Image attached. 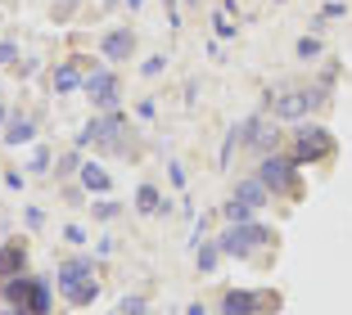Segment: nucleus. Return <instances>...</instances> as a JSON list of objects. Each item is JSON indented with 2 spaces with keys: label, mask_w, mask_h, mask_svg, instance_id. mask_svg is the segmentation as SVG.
<instances>
[{
  "label": "nucleus",
  "mask_w": 352,
  "mask_h": 315,
  "mask_svg": "<svg viewBox=\"0 0 352 315\" xmlns=\"http://www.w3.org/2000/svg\"><path fill=\"white\" fill-rule=\"evenodd\" d=\"M258 176L271 194H285V198H298V158L294 153H262L258 158Z\"/></svg>",
  "instance_id": "nucleus-1"
},
{
  "label": "nucleus",
  "mask_w": 352,
  "mask_h": 315,
  "mask_svg": "<svg viewBox=\"0 0 352 315\" xmlns=\"http://www.w3.org/2000/svg\"><path fill=\"white\" fill-rule=\"evenodd\" d=\"M91 261L86 257H68V261H59V288H63V297L73 306H91L95 297H100V284L91 279Z\"/></svg>",
  "instance_id": "nucleus-2"
},
{
  "label": "nucleus",
  "mask_w": 352,
  "mask_h": 315,
  "mask_svg": "<svg viewBox=\"0 0 352 315\" xmlns=\"http://www.w3.org/2000/svg\"><path fill=\"white\" fill-rule=\"evenodd\" d=\"M271 239H276V234H271L267 225L249 221V225H226V230H221V239H217V248H221V257L244 261V257H253L258 248H267Z\"/></svg>",
  "instance_id": "nucleus-3"
},
{
  "label": "nucleus",
  "mask_w": 352,
  "mask_h": 315,
  "mask_svg": "<svg viewBox=\"0 0 352 315\" xmlns=\"http://www.w3.org/2000/svg\"><path fill=\"white\" fill-rule=\"evenodd\" d=\"M230 131H235L239 149H253L258 158L280 149V117H262V113H253V117H244V122L230 126Z\"/></svg>",
  "instance_id": "nucleus-4"
},
{
  "label": "nucleus",
  "mask_w": 352,
  "mask_h": 315,
  "mask_svg": "<svg viewBox=\"0 0 352 315\" xmlns=\"http://www.w3.org/2000/svg\"><path fill=\"white\" fill-rule=\"evenodd\" d=\"M334 135L325 131V126H316V122H302L298 131H294V158H298V167H316V163H325V158H334Z\"/></svg>",
  "instance_id": "nucleus-5"
},
{
  "label": "nucleus",
  "mask_w": 352,
  "mask_h": 315,
  "mask_svg": "<svg viewBox=\"0 0 352 315\" xmlns=\"http://www.w3.org/2000/svg\"><path fill=\"white\" fill-rule=\"evenodd\" d=\"M325 104V86H311V91H285L276 104H271V117L280 122H302L311 108H321Z\"/></svg>",
  "instance_id": "nucleus-6"
},
{
  "label": "nucleus",
  "mask_w": 352,
  "mask_h": 315,
  "mask_svg": "<svg viewBox=\"0 0 352 315\" xmlns=\"http://www.w3.org/2000/svg\"><path fill=\"white\" fill-rule=\"evenodd\" d=\"M267 306H276V297L253 293V288H226L221 293V315H262Z\"/></svg>",
  "instance_id": "nucleus-7"
},
{
  "label": "nucleus",
  "mask_w": 352,
  "mask_h": 315,
  "mask_svg": "<svg viewBox=\"0 0 352 315\" xmlns=\"http://www.w3.org/2000/svg\"><path fill=\"white\" fill-rule=\"evenodd\" d=\"M82 91L91 95V104H100V108L109 113L118 104V77L109 68H91V72H86V82H82Z\"/></svg>",
  "instance_id": "nucleus-8"
},
{
  "label": "nucleus",
  "mask_w": 352,
  "mask_h": 315,
  "mask_svg": "<svg viewBox=\"0 0 352 315\" xmlns=\"http://www.w3.org/2000/svg\"><path fill=\"white\" fill-rule=\"evenodd\" d=\"M131 50H135V32H131V27L104 32V41H100V54H104V59L122 63V59H131Z\"/></svg>",
  "instance_id": "nucleus-9"
},
{
  "label": "nucleus",
  "mask_w": 352,
  "mask_h": 315,
  "mask_svg": "<svg viewBox=\"0 0 352 315\" xmlns=\"http://www.w3.org/2000/svg\"><path fill=\"white\" fill-rule=\"evenodd\" d=\"M32 284H36V275H10V279H5V284H0V293H5V302H10L14 311H28Z\"/></svg>",
  "instance_id": "nucleus-10"
},
{
  "label": "nucleus",
  "mask_w": 352,
  "mask_h": 315,
  "mask_svg": "<svg viewBox=\"0 0 352 315\" xmlns=\"http://www.w3.org/2000/svg\"><path fill=\"white\" fill-rule=\"evenodd\" d=\"M230 194H235V198H244L249 207H258V212L271 203V189L258 180V176H239V180H235V189H230Z\"/></svg>",
  "instance_id": "nucleus-11"
},
{
  "label": "nucleus",
  "mask_w": 352,
  "mask_h": 315,
  "mask_svg": "<svg viewBox=\"0 0 352 315\" xmlns=\"http://www.w3.org/2000/svg\"><path fill=\"white\" fill-rule=\"evenodd\" d=\"M82 82H86V77H82L77 63H59V68L50 72V95H73Z\"/></svg>",
  "instance_id": "nucleus-12"
},
{
  "label": "nucleus",
  "mask_w": 352,
  "mask_h": 315,
  "mask_svg": "<svg viewBox=\"0 0 352 315\" xmlns=\"http://www.w3.org/2000/svg\"><path fill=\"white\" fill-rule=\"evenodd\" d=\"M217 261H221L217 239H195V266H199V275H212V270H217Z\"/></svg>",
  "instance_id": "nucleus-13"
},
{
  "label": "nucleus",
  "mask_w": 352,
  "mask_h": 315,
  "mask_svg": "<svg viewBox=\"0 0 352 315\" xmlns=\"http://www.w3.org/2000/svg\"><path fill=\"white\" fill-rule=\"evenodd\" d=\"M32 135H36L32 117H19V113H14L10 122H5V131H0V140L5 144H32Z\"/></svg>",
  "instance_id": "nucleus-14"
},
{
  "label": "nucleus",
  "mask_w": 352,
  "mask_h": 315,
  "mask_svg": "<svg viewBox=\"0 0 352 315\" xmlns=\"http://www.w3.org/2000/svg\"><path fill=\"white\" fill-rule=\"evenodd\" d=\"M23 261H28V248H23L19 239L0 248V275H5V279H10V275H19V270H23Z\"/></svg>",
  "instance_id": "nucleus-15"
},
{
  "label": "nucleus",
  "mask_w": 352,
  "mask_h": 315,
  "mask_svg": "<svg viewBox=\"0 0 352 315\" xmlns=\"http://www.w3.org/2000/svg\"><path fill=\"white\" fill-rule=\"evenodd\" d=\"M221 216H226V225H249L253 216H258V207H249L244 198H235V194H230L226 203H221Z\"/></svg>",
  "instance_id": "nucleus-16"
},
{
  "label": "nucleus",
  "mask_w": 352,
  "mask_h": 315,
  "mask_svg": "<svg viewBox=\"0 0 352 315\" xmlns=\"http://www.w3.org/2000/svg\"><path fill=\"white\" fill-rule=\"evenodd\" d=\"M82 185H86V194H109V172H104L100 163H82Z\"/></svg>",
  "instance_id": "nucleus-17"
},
{
  "label": "nucleus",
  "mask_w": 352,
  "mask_h": 315,
  "mask_svg": "<svg viewBox=\"0 0 352 315\" xmlns=\"http://www.w3.org/2000/svg\"><path fill=\"white\" fill-rule=\"evenodd\" d=\"M54 297H50V284H45L41 275H36V284H32V297H28V315H50Z\"/></svg>",
  "instance_id": "nucleus-18"
},
{
  "label": "nucleus",
  "mask_w": 352,
  "mask_h": 315,
  "mask_svg": "<svg viewBox=\"0 0 352 315\" xmlns=\"http://www.w3.org/2000/svg\"><path fill=\"white\" fill-rule=\"evenodd\" d=\"M135 207H140L145 216H154V212H163V207H167V198L158 194V185H140V189H135Z\"/></svg>",
  "instance_id": "nucleus-19"
},
{
  "label": "nucleus",
  "mask_w": 352,
  "mask_h": 315,
  "mask_svg": "<svg viewBox=\"0 0 352 315\" xmlns=\"http://www.w3.org/2000/svg\"><path fill=\"white\" fill-rule=\"evenodd\" d=\"M118 315H149L145 311V297H135V293L122 297V302H118Z\"/></svg>",
  "instance_id": "nucleus-20"
},
{
  "label": "nucleus",
  "mask_w": 352,
  "mask_h": 315,
  "mask_svg": "<svg viewBox=\"0 0 352 315\" xmlns=\"http://www.w3.org/2000/svg\"><path fill=\"white\" fill-rule=\"evenodd\" d=\"M298 59L307 63V59H321V41H316V36H302L298 41Z\"/></svg>",
  "instance_id": "nucleus-21"
},
{
  "label": "nucleus",
  "mask_w": 352,
  "mask_h": 315,
  "mask_svg": "<svg viewBox=\"0 0 352 315\" xmlns=\"http://www.w3.org/2000/svg\"><path fill=\"white\" fill-rule=\"evenodd\" d=\"M54 172H59V176H73V172H82V163H77V153H63Z\"/></svg>",
  "instance_id": "nucleus-22"
},
{
  "label": "nucleus",
  "mask_w": 352,
  "mask_h": 315,
  "mask_svg": "<svg viewBox=\"0 0 352 315\" xmlns=\"http://www.w3.org/2000/svg\"><path fill=\"white\" fill-rule=\"evenodd\" d=\"M91 212H95V216H100V221H113V216H118V212H122V207H118V203H109V198H104V203H95V207H91Z\"/></svg>",
  "instance_id": "nucleus-23"
},
{
  "label": "nucleus",
  "mask_w": 352,
  "mask_h": 315,
  "mask_svg": "<svg viewBox=\"0 0 352 315\" xmlns=\"http://www.w3.org/2000/svg\"><path fill=\"white\" fill-rule=\"evenodd\" d=\"M32 172H50V149H36V158H32Z\"/></svg>",
  "instance_id": "nucleus-24"
},
{
  "label": "nucleus",
  "mask_w": 352,
  "mask_h": 315,
  "mask_svg": "<svg viewBox=\"0 0 352 315\" xmlns=\"http://www.w3.org/2000/svg\"><path fill=\"white\" fill-rule=\"evenodd\" d=\"M63 239H68V244H86V230L82 225H63Z\"/></svg>",
  "instance_id": "nucleus-25"
},
{
  "label": "nucleus",
  "mask_w": 352,
  "mask_h": 315,
  "mask_svg": "<svg viewBox=\"0 0 352 315\" xmlns=\"http://www.w3.org/2000/svg\"><path fill=\"white\" fill-rule=\"evenodd\" d=\"M14 54H19V45H14V41H0V68H5Z\"/></svg>",
  "instance_id": "nucleus-26"
},
{
  "label": "nucleus",
  "mask_w": 352,
  "mask_h": 315,
  "mask_svg": "<svg viewBox=\"0 0 352 315\" xmlns=\"http://www.w3.org/2000/svg\"><path fill=\"white\" fill-rule=\"evenodd\" d=\"M140 72H145V77H158V72H163V54H158V59H149Z\"/></svg>",
  "instance_id": "nucleus-27"
},
{
  "label": "nucleus",
  "mask_w": 352,
  "mask_h": 315,
  "mask_svg": "<svg viewBox=\"0 0 352 315\" xmlns=\"http://www.w3.org/2000/svg\"><path fill=\"white\" fill-rule=\"evenodd\" d=\"M217 36H235V23H230V19H217Z\"/></svg>",
  "instance_id": "nucleus-28"
},
{
  "label": "nucleus",
  "mask_w": 352,
  "mask_h": 315,
  "mask_svg": "<svg viewBox=\"0 0 352 315\" xmlns=\"http://www.w3.org/2000/svg\"><path fill=\"white\" fill-rule=\"evenodd\" d=\"M186 315H208V311H204L199 302H190V306H186Z\"/></svg>",
  "instance_id": "nucleus-29"
},
{
  "label": "nucleus",
  "mask_w": 352,
  "mask_h": 315,
  "mask_svg": "<svg viewBox=\"0 0 352 315\" xmlns=\"http://www.w3.org/2000/svg\"><path fill=\"white\" fill-rule=\"evenodd\" d=\"M5 122H10V113H5V104H0V126H5Z\"/></svg>",
  "instance_id": "nucleus-30"
},
{
  "label": "nucleus",
  "mask_w": 352,
  "mask_h": 315,
  "mask_svg": "<svg viewBox=\"0 0 352 315\" xmlns=\"http://www.w3.org/2000/svg\"><path fill=\"white\" fill-rule=\"evenodd\" d=\"M126 5H131V10H140V5H145V0H126Z\"/></svg>",
  "instance_id": "nucleus-31"
},
{
  "label": "nucleus",
  "mask_w": 352,
  "mask_h": 315,
  "mask_svg": "<svg viewBox=\"0 0 352 315\" xmlns=\"http://www.w3.org/2000/svg\"><path fill=\"white\" fill-rule=\"evenodd\" d=\"M163 5H172V10H176V0H163Z\"/></svg>",
  "instance_id": "nucleus-32"
},
{
  "label": "nucleus",
  "mask_w": 352,
  "mask_h": 315,
  "mask_svg": "<svg viewBox=\"0 0 352 315\" xmlns=\"http://www.w3.org/2000/svg\"><path fill=\"white\" fill-rule=\"evenodd\" d=\"M186 5H199V0H186Z\"/></svg>",
  "instance_id": "nucleus-33"
},
{
  "label": "nucleus",
  "mask_w": 352,
  "mask_h": 315,
  "mask_svg": "<svg viewBox=\"0 0 352 315\" xmlns=\"http://www.w3.org/2000/svg\"><path fill=\"white\" fill-rule=\"evenodd\" d=\"M10 315H23V311H10Z\"/></svg>",
  "instance_id": "nucleus-34"
}]
</instances>
